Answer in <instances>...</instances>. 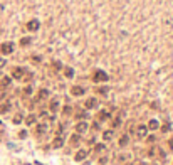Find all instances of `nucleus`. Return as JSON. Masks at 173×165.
Returning <instances> with one entry per match:
<instances>
[{"instance_id": "1", "label": "nucleus", "mask_w": 173, "mask_h": 165, "mask_svg": "<svg viewBox=\"0 0 173 165\" xmlns=\"http://www.w3.org/2000/svg\"><path fill=\"white\" fill-rule=\"evenodd\" d=\"M92 81L94 82H103V81H108V74L104 73V71H94V74H92Z\"/></svg>"}, {"instance_id": "2", "label": "nucleus", "mask_w": 173, "mask_h": 165, "mask_svg": "<svg viewBox=\"0 0 173 165\" xmlns=\"http://www.w3.org/2000/svg\"><path fill=\"white\" fill-rule=\"evenodd\" d=\"M86 159H88V150H84V148L77 150V152L74 153V160L76 162H84Z\"/></svg>"}, {"instance_id": "3", "label": "nucleus", "mask_w": 173, "mask_h": 165, "mask_svg": "<svg viewBox=\"0 0 173 165\" xmlns=\"http://www.w3.org/2000/svg\"><path fill=\"white\" fill-rule=\"evenodd\" d=\"M0 52H2V54H12L14 52V44L12 42H3L2 46H0Z\"/></svg>"}, {"instance_id": "4", "label": "nucleus", "mask_w": 173, "mask_h": 165, "mask_svg": "<svg viewBox=\"0 0 173 165\" xmlns=\"http://www.w3.org/2000/svg\"><path fill=\"white\" fill-rule=\"evenodd\" d=\"M146 135H148V127H146V125H140V127L136 128V137L140 140H143Z\"/></svg>"}, {"instance_id": "5", "label": "nucleus", "mask_w": 173, "mask_h": 165, "mask_svg": "<svg viewBox=\"0 0 173 165\" xmlns=\"http://www.w3.org/2000/svg\"><path fill=\"white\" fill-rule=\"evenodd\" d=\"M114 160H116L118 163H124V162H129L131 160V153H126V152H121L118 157H114Z\"/></svg>"}, {"instance_id": "6", "label": "nucleus", "mask_w": 173, "mask_h": 165, "mask_svg": "<svg viewBox=\"0 0 173 165\" xmlns=\"http://www.w3.org/2000/svg\"><path fill=\"white\" fill-rule=\"evenodd\" d=\"M88 130H89V125L86 123V121H79V123H76V133L82 135L84 131H88Z\"/></svg>"}, {"instance_id": "7", "label": "nucleus", "mask_w": 173, "mask_h": 165, "mask_svg": "<svg viewBox=\"0 0 173 165\" xmlns=\"http://www.w3.org/2000/svg\"><path fill=\"white\" fill-rule=\"evenodd\" d=\"M24 73H25V71L22 69V67L17 66V67H14V69H12V78H15V79H22Z\"/></svg>"}, {"instance_id": "8", "label": "nucleus", "mask_w": 173, "mask_h": 165, "mask_svg": "<svg viewBox=\"0 0 173 165\" xmlns=\"http://www.w3.org/2000/svg\"><path fill=\"white\" fill-rule=\"evenodd\" d=\"M84 106H86L88 110H94L96 106H98V99H96V98H89V99H86Z\"/></svg>"}, {"instance_id": "9", "label": "nucleus", "mask_w": 173, "mask_h": 165, "mask_svg": "<svg viewBox=\"0 0 173 165\" xmlns=\"http://www.w3.org/2000/svg\"><path fill=\"white\" fill-rule=\"evenodd\" d=\"M69 143L73 147H79V143H81V135L79 133H74V135H71V138H69Z\"/></svg>"}, {"instance_id": "10", "label": "nucleus", "mask_w": 173, "mask_h": 165, "mask_svg": "<svg viewBox=\"0 0 173 165\" xmlns=\"http://www.w3.org/2000/svg\"><path fill=\"white\" fill-rule=\"evenodd\" d=\"M62 145H64V137H56V138H54V142L50 143L52 148H61Z\"/></svg>"}, {"instance_id": "11", "label": "nucleus", "mask_w": 173, "mask_h": 165, "mask_svg": "<svg viewBox=\"0 0 173 165\" xmlns=\"http://www.w3.org/2000/svg\"><path fill=\"white\" fill-rule=\"evenodd\" d=\"M113 138H114V130H106V131H103V140H104V142H111Z\"/></svg>"}, {"instance_id": "12", "label": "nucleus", "mask_w": 173, "mask_h": 165, "mask_svg": "<svg viewBox=\"0 0 173 165\" xmlns=\"http://www.w3.org/2000/svg\"><path fill=\"white\" fill-rule=\"evenodd\" d=\"M118 145H120L121 148L128 147V145H129V135H123V137L120 138V142H118Z\"/></svg>"}, {"instance_id": "13", "label": "nucleus", "mask_w": 173, "mask_h": 165, "mask_svg": "<svg viewBox=\"0 0 173 165\" xmlns=\"http://www.w3.org/2000/svg\"><path fill=\"white\" fill-rule=\"evenodd\" d=\"M71 93H73L74 96H82V95H84V88H81V86H73Z\"/></svg>"}, {"instance_id": "14", "label": "nucleus", "mask_w": 173, "mask_h": 165, "mask_svg": "<svg viewBox=\"0 0 173 165\" xmlns=\"http://www.w3.org/2000/svg\"><path fill=\"white\" fill-rule=\"evenodd\" d=\"M10 82H12V78L3 76V78H2V81H0V86H2V88H7V86H10Z\"/></svg>"}, {"instance_id": "15", "label": "nucleus", "mask_w": 173, "mask_h": 165, "mask_svg": "<svg viewBox=\"0 0 173 165\" xmlns=\"http://www.w3.org/2000/svg\"><path fill=\"white\" fill-rule=\"evenodd\" d=\"M108 118H109V113H108L106 110L99 111V115H98V120H99V121H106Z\"/></svg>"}, {"instance_id": "16", "label": "nucleus", "mask_w": 173, "mask_h": 165, "mask_svg": "<svg viewBox=\"0 0 173 165\" xmlns=\"http://www.w3.org/2000/svg\"><path fill=\"white\" fill-rule=\"evenodd\" d=\"M106 150V145L104 143H94V152L96 153H103Z\"/></svg>"}, {"instance_id": "17", "label": "nucleus", "mask_w": 173, "mask_h": 165, "mask_svg": "<svg viewBox=\"0 0 173 165\" xmlns=\"http://www.w3.org/2000/svg\"><path fill=\"white\" fill-rule=\"evenodd\" d=\"M146 127H148V130H153V131H155V130H158V127H160V123H158L156 120H151L150 123L146 125Z\"/></svg>"}, {"instance_id": "18", "label": "nucleus", "mask_w": 173, "mask_h": 165, "mask_svg": "<svg viewBox=\"0 0 173 165\" xmlns=\"http://www.w3.org/2000/svg\"><path fill=\"white\" fill-rule=\"evenodd\" d=\"M57 110H59V101H57V99L54 98L52 101H50V111H54V113H56Z\"/></svg>"}, {"instance_id": "19", "label": "nucleus", "mask_w": 173, "mask_h": 165, "mask_svg": "<svg viewBox=\"0 0 173 165\" xmlns=\"http://www.w3.org/2000/svg\"><path fill=\"white\" fill-rule=\"evenodd\" d=\"M9 110H10V103H3V105H0V115H5Z\"/></svg>"}, {"instance_id": "20", "label": "nucleus", "mask_w": 173, "mask_h": 165, "mask_svg": "<svg viewBox=\"0 0 173 165\" xmlns=\"http://www.w3.org/2000/svg\"><path fill=\"white\" fill-rule=\"evenodd\" d=\"M45 130H47V125H37V128H35V133L41 135V133H44Z\"/></svg>"}, {"instance_id": "21", "label": "nucleus", "mask_w": 173, "mask_h": 165, "mask_svg": "<svg viewBox=\"0 0 173 165\" xmlns=\"http://www.w3.org/2000/svg\"><path fill=\"white\" fill-rule=\"evenodd\" d=\"M98 162H99V165H106L108 162H109V157H108V155H101L98 159Z\"/></svg>"}, {"instance_id": "22", "label": "nucleus", "mask_w": 173, "mask_h": 165, "mask_svg": "<svg viewBox=\"0 0 173 165\" xmlns=\"http://www.w3.org/2000/svg\"><path fill=\"white\" fill-rule=\"evenodd\" d=\"M86 116H88V115H86V111H82V110L76 111V118H77V120H84Z\"/></svg>"}, {"instance_id": "23", "label": "nucleus", "mask_w": 173, "mask_h": 165, "mask_svg": "<svg viewBox=\"0 0 173 165\" xmlns=\"http://www.w3.org/2000/svg\"><path fill=\"white\" fill-rule=\"evenodd\" d=\"M49 96V91L47 89H41V91H39V99H45Z\"/></svg>"}, {"instance_id": "24", "label": "nucleus", "mask_w": 173, "mask_h": 165, "mask_svg": "<svg viewBox=\"0 0 173 165\" xmlns=\"http://www.w3.org/2000/svg\"><path fill=\"white\" fill-rule=\"evenodd\" d=\"M29 29H30V30H37V29H39V22H37V20L29 22Z\"/></svg>"}, {"instance_id": "25", "label": "nucleus", "mask_w": 173, "mask_h": 165, "mask_svg": "<svg viewBox=\"0 0 173 165\" xmlns=\"http://www.w3.org/2000/svg\"><path fill=\"white\" fill-rule=\"evenodd\" d=\"M30 42H32V39H30V37H24V39H20V46H24V47H25V46H29Z\"/></svg>"}, {"instance_id": "26", "label": "nucleus", "mask_w": 173, "mask_h": 165, "mask_svg": "<svg viewBox=\"0 0 173 165\" xmlns=\"http://www.w3.org/2000/svg\"><path fill=\"white\" fill-rule=\"evenodd\" d=\"M64 71H66V73H64V74H66L67 78H73V76H74V71L71 69V67H66V69H64Z\"/></svg>"}, {"instance_id": "27", "label": "nucleus", "mask_w": 173, "mask_h": 165, "mask_svg": "<svg viewBox=\"0 0 173 165\" xmlns=\"http://www.w3.org/2000/svg\"><path fill=\"white\" fill-rule=\"evenodd\" d=\"M34 121H35V116H34V115H30V116H27V120H25V123H27V125H32Z\"/></svg>"}, {"instance_id": "28", "label": "nucleus", "mask_w": 173, "mask_h": 165, "mask_svg": "<svg viewBox=\"0 0 173 165\" xmlns=\"http://www.w3.org/2000/svg\"><path fill=\"white\" fill-rule=\"evenodd\" d=\"M71 111H73V110H71V106H66V108L62 110V115H64V116H67V115H71Z\"/></svg>"}, {"instance_id": "29", "label": "nucleus", "mask_w": 173, "mask_h": 165, "mask_svg": "<svg viewBox=\"0 0 173 165\" xmlns=\"http://www.w3.org/2000/svg\"><path fill=\"white\" fill-rule=\"evenodd\" d=\"M120 125H121V120H120V118L113 120V127H114V128H120Z\"/></svg>"}, {"instance_id": "30", "label": "nucleus", "mask_w": 173, "mask_h": 165, "mask_svg": "<svg viewBox=\"0 0 173 165\" xmlns=\"http://www.w3.org/2000/svg\"><path fill=\"white\" fill-rule=\"evenodd\" d=\"M146 155H148V157H155V155H156V148H150Z\"/></svg>"}, {"instance_id": "31", "label": "nucleus", "mask_w": 173, "mask_h": 165, "mask_svg": "<svg viewBox=\"0 0 173 165\" xmlns=\"http://www.w3.org/2000/svg\"><path fill=\"white\" fill-rule=\"evenodd\" d=\"M98 93H99V95H106V93H108V88H99Z\"/></svg>"}, {"instance_id": "32", "label": "nucleus", "mask_w": 173, "mask_h": 165, "mask_svg": "<svg viewBox=\"0 0 173 165\" xmlns=\"http://www.w3.org/2000/svg\"><path fill=\"white\" fill-rule=\"evenodd\" d=\"M20 121H22V116H20V115H17V116L14 118V123H20Z\"/></svg>"}, {"instance_id": "33", "label": "nucleus", "mask_w": 173, "mask_h": 165, "mask_svg": "<svg viewBox=\"0 0 173 165\" xmlns=\"http://www.w3.org/2000/svg\"><path fill=\"white\" fill-rule=\"evenodd\" d=\"M24 93H25V95H30V93H32V88H30V86H27V88L24 89Z\"/></svg>"}, {"instance_id": "34", "label": "nucleus", "mask_w": 173, "mask_h": 165, "mask_svg": "<svg viewBox=\"0 0 173 165\" xmlns=\"http://www.w3.org/2000/svg\"><path fill=\"white\" fill-rule=\"evenodd\" d=\"M168 148H170V150H173V137H171L170 140H168Z\"/></svg>"}, {"instance_id": "35", "label": "nucleus", "mask_w": 173, "mask_h": 165, "mask_svg": "<svg viewBox=\"0 0 173 165\" xmlns=\"http://www.w3.org/2000/svg\"><path fill=\"white\" fill-rule=\"evenodd\" d=\"M19 137H20V138H25V137H27V131H20Z\"/></svg>"}, {"instance_id": "36", "label": "nucleus", "mask_w": 173, "mask_h": 165, "mask_svg": "<svg viewBox=\"0 0 173 165\" xmlns=\"http://www.w3.org/2000/svg\"><path fill=\"white\" fill-rule=\"evenodd\" d=\"M5 66V59H2V57H0V67H3Z\"/></svg>"}, {"instance_id": "37", "label": "nucleus", "mask_w": 173, "mask_h": 165, "mask_svg": "<svg viewBox=\"0 0 173 165\" xmlns=\"http://www.w3.org/2000/svg\"><path fill=\"white\" fill-rule=\"evenodd\" d=\"M168 128H170V125H163V128H161V130H163V131H168Z\"/></svg>"}, {"instance_id": "38", "label": "nucleus", "mask_w": 173, "mask_h": 165, "mask_svg": "<svg viewBox=\"0 0 173 165\" xmlns=\"http://www.w3.org/2000/svg\"><path fill=\"white\" fill-rule=\"evenodd\" d=\"M123 165H135V163H133V162H124Z\"/></svg>"}, {"instance_id": "39", "label": "nucleus", "mask_w": 173, "mask_h": 165, "mask_svg": "<svg viewBox=\"0 0 173 165\" xmlns=\"http://www.w3.org/2000/svg\"><path fill=\"white\" fill-rule=\"evenodd\" d=\"M151 165H158V163H151Z\"/></svg>"}]
</instances>
